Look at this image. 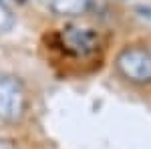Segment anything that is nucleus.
I'll return each mask as SVG.
<instances>
[{"label":"nucleus","mask_w":151,"mask_h":149,"mask_svg":"<svg viewBox=\"0 0 151 149\" xmlns=\"http://www.w3.org/2000/svg\"><path fill=\"white\" fill-rule=\"evenodd\" d=\"M137 12H139L141 16H145V18H151V8H149V6H139Z\"/></svg>","instance_id":"nucleus-7"},{"label":"nucleus","mask_w":151,"mask_h":149,"mask_svg":"<svg viewBox=\"0 0 151 149\" xmlns=\"http://www.w3.org/2000/svg\"><path fill=\"white\" fill-rule=\"evenodd\" d=\"M26 89L16 77L0 75V121H18L26 111Z\"/></svg>","instance_id":"nucleus-2"},{"label":"nucleus","mask_w":151,"mask_h":149,"mask_svg":"<svg viewBox=\"0 0 151 149\" xmlns=\"http://www.w3.org/2000/svg\"><path fill=\"white\" fill-rule=\"evenodd\" d=\"M0 149H16V145L12 143L10 139H4V137H0Z\"/></svg>","instance_id":"nucleus-6"},{"label":"nucleus","mask_w":151,"mask_h":149,"mask_svg":"<svg viewBox=\"0 0 151 149\" xmlns=\"http://www.w3.org/2000/svg\"><path fill=\"white\" fill-rule=\"evenodd\" d=\"M91 8V0H50V10L57 16H81Z\"/></svg>","instance_id":"nucleus-4"},{"label":"nucleus","mask_w":151,"mask_h":149,"mask_svg":"<svg viewBox=\"0 0 151 149\" xmlns=\"http://www.w3.org/2000/svg\"><path fill=\"white\" fill-rule=\"evenodd\" d=\"M63 46L75 53V55H89L93 53L97 45H99V35L91 30V28H79V26H73V28H65L63 30Z\"/></svg>","instance_id":"nucleus-3"},{"label":"nucleus","mask_w":151,"mask_h":149,"mask_svg":"<svg viewBox=\"0 0 151 149\" xmlns=\"http://www.w3.org/2000/svg\"><path fill=\"white\" fill-rule=\"evenodd\" d=\"M12 26H14V14L8 8V4L4 0H0V35L8 32Z\"/></svg>","instance_id":"nucleus-5"},{"label":"nucleus","mask_w":151,"mask_h":149,"mask_svg":"<svg viewBox=\"0 0 151 149\" xmlns=\"http://www.w3.org/2000/svg\"><path fill=\"white\" fill-rule=\"evenodd\" d=\"M117 71L135 85L151 83V50L147 46L133 45L123 48L115 58Z\"/></svg>","instance_id":"nucleus-1"}]
</instances>
